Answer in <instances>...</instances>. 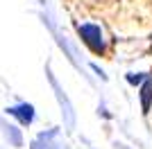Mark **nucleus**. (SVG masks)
Listing matches in <instances>:
<instances>
[{"instance_id":"2","label":"nucleus","mask_w":152,"mask_h":149,"mask_svg":"<svg viewBox=\"0 0 152 149\" xmlns=\"http://www.w3.org/2000/svg\"><path fill=\"white\" fill-rule=\"evenodd\" d=\"M45 74H48V81H50L52 90H55V97H57V102H59V108H61V115H64V124H66L68 131H73L75 129V108H73V104H70L68 95L64 93V88L59 86L57 77L52 74L50 66H45Z\"/></svg>"},{"instance_id":"6","label":"nucleus","mask_w":152,"mask_h":149,"mask_svg":"<svg viewBox=\"0 0 152 149\" xmlns=\"http://www.w3.org/2000/svg\"><path fill=\"white\" fill-rule=\"evenodd\" d=\"M2 129H5V136L12 140L14 147H23V138H20V131L16 129V127H12V124H2Z\"/></svg>"},{"instance_id":"9","label":"nucleus","mask_w":152,"mask_h":149,"mask_svg":"<svg viewBox=\"0 0 152 149\" xmlns=\"http://www.w3.org/2000/svg\"><path fill=\"white\" fill-rule=\"evenodd\" d=\"M116 149H125V147H123V145H116Z\"/></svg>"},{"instance_id":"8","label":"nucleus","mask_w":152,"mask_h":149,"mask_svg":"<svg viewBox=\"0 0 152 149\" xmlns=\"http://www.w3.org/2000/svg\"><path fill=\"white\" fill-rule=\"evenodd\" d=\"M91 70H93L95 74H100V79H102V81H107V74H104V70H102L100 66H95V63H91Z\"/></svg>"},{"instance_id":"5","label":"nucleus","mask_w":152,"mask_h":149,"mask_svg":"<svg viewBox=\"0 0 152 149\" xmlns=\"http://www.w3.org/2000/svg\"><path fill=\"white\" fill-rule=\"evenodd\" d=\"M57 136V131H50V133H41V136L32 142L30 149H59L57 145H52V138Z\"/></svg>"},{"instance_id":"3","label":"nucleus","mask_w":152,"mask_h":149,"mask_svg":"<svg viewBox=\"0 0 152 149\" xmlns=\"http://www.w3.org/2000/svg\"><path fill=\"white\" fill-rule=\"evenodd\" d=\"M7 115H12V118L18 120L20 127H30L37 118V111H34V106L30 102H20V104H14V106H7L5 108Z\"/></svg>"},{"instance_id":"7","label":"nucleus","mask_w":152,"mask_h":149,"mask_svg":"<svg viewBox=\"0 0 152 149\" xmlns=\"http://www.w3.org/2000/svg\"><path fill=\"white\" fill-rule=\"evenodd\" d=\"M125 79H127V84H132V86H141V84H143L148 77H145L143 72H127Z\"/></svg>"},{"instance_id":"10","label":"nucleus","mask_w":152,"mask_h":149,"mask_svg":"<svg viewBox=\"0 0 152 149\" xmlns=\"http://www.w3.org/2000/svg\"><path fill=\"white\" fill-rule=\"evenodd\" d=\"M150 48H152V38H150Z\"/></svg>"},{"instance_id":"4","label":"nucleus","mask_w":152,"mask_h":149,"mask_svg":"<svg viewBox=\"0 0 152 149\" xmlns=\"http://www.w3.org/2000/svg\"><path fill=\"white\" fill-rule=\"evenodd\" d=\"M150 108H152V77H148L141 84V111L148 115Z\"/></svg>"},{"instance_id":"1","label":"nucleus","mask_w":152,"mask_h":149,"mask_svg":"<svg viewBox=\"0 0 152 149\" xmlns=\"http://www.w3.org/2000/svg\"><path fill=\"white\" fill-rule=\"evenodd\" d=\"M77 36H80V41H82L93 54L102 56L107 52V38H104V32H102L100 25H95V23L77 25Z\"/></svg>"}]
</instances>
